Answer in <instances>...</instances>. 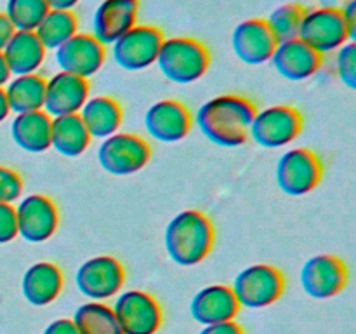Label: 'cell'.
Returning a JSON list of instances; mask_svg holds the SVG:
<instances>
[{"mask_svg": "<svg viewBox=\"0 0 356 334\" xmlns=\"http://www.w3.org/2000/svg\"><path fill=\"white\" fill-rule=\"evenodd\" d=\"M47 13L45 0H7L3 10L16 31H35Z\"/></svg>", "mask_w": 356, "mask_h": 334, "instance_id": "f546056e", "label": "cell"}, {"mask_svg": "<svg viewBox=\"0 0 356 334\" xmlns=\"http://www.w3.org/2000/svg\"><path fill=\"white\" fill-rule=\"evenodd\" d=\"M238 312L240 305L232 287L222 284L207 285V287L200 289L190 303L191 317L195 322L202 324V326L235 320Z\"/></svg>", "mask_w": 356, "mask_h": 334, "instance_id": "ffe728a7", "label": "cell"}, {"mask_svg": "<svg viewBox=\"0 0 356 334\" xmlns=\"http://www.w3.org/2000/svg\"><path fill=\"white\" fill-rule=\"evenodd\" d=\"M113 313L122 334H156L162 326V308L152 294L139 289L118 292Z\"/></svg>", "mask_w": 356, "mask_h": 334, "instance_id": "30bf717a", "label": "cell"}, {"mask_svg": "<svg viewBox=\"0 0 356 334\" xmlns=\"http://www.w3.org/2000/svg\"><path fill=\"white\" fill-rule=\"evenodd\" d=\"M337 79L348 89H356V42H348L336 51Z\"/></svg>", "mask_w": 356, "mask_h": 334, "instance_id": "4dcf8cb0", "label": "cell"}, {"mask_svg": "<svg viewBox=\"0 0 356 334\" xmlns=\"http://www.w3.org/2000/svg\"><path fill=\"white\" fill-rule=\"evenodd\" d=\"M198 334H243V329L235 322V320H228V322L204 326V329Z\"/></svg>", "mask_w": 356, "mask_h": 334, "instance_id": "836d02e7", "label": "cell"}, {"mask_svg": "<svg viewBox=\"0 0 356 334\" xmlns=\"http://www.w3.org/2000/svg\"><path fill=\"white\" fill-rule=\"evenodd\" d=\"M232 291L240 308H266L282 298L285 291V277L273 264H249L238 271L233 280Z\"/></svg>", "mask_w": 356, "mask_h": 334, "instance_id": "277c9868", "label": "cell"}, {"mask_svg": "<svg viewBox=\"0 0 356 334\" xmlns=\"http://www.w3.org/2000/svg\"><path fill=\"white\" fill-rule=\"evenodd\" d=\"M216 232L211 219L200 211L186 209L167 223L163 244L170 260L179 267H197L214 247Z\"/></svg>", "mask_w": 356, "mask_h": 334, "instance_id": "7a4b0ae2", "label": "cell"}, {"mask_svg": "<svg viewBox=\"0 0 356 334\" xmlns=\"http://www.w3.org/2000/svg\"><path fill=\"white\" fill-rule=\"evenodd\" d=\"M163 33L152 24H136L111 45V56L125 72H143L156 63Z\"/></svg>", "mask_w": 356, "mask_h": 334, "instance_id": "ba28073f", "label": "cell"}, {"mask_svg": "<svg viewBox=\"0 0 356 334\" xmlns=\"http://www.w3.org/2000/svg\"><path fill=\"white\" fill-rule=\"evenodd\" d=\"M63 284L65 278L58 264L51 261H38L28 267L23 273L21 292L31 306H47L61 294Z\"/></svg>", "mask_w": 356, "mask_h": 334, "instance_id": "44dd1931", "label": "cell"}, {"mask_svg": "<svg viewBox=\"0 0 356 334\" xmlns=\"http://www.w3.org/2000/svg\"><path fill=\"white\" fill-rule=\"evenodd\" d=\"M152 148L143 138L129 132H115L97 148L101 169L113 176H131L148 166Z\"/></svg>", "mask_w": 356, "mask_h": 334, "instance_id": "5b68a950", "label": "cell"}, {"mask_svg": "<svg viewBox=\"0 0 356 334\" xmlns=\"http://www.w3.org/2000/svg\"><path fill=\"white\" fill-rule=\"evenodd\" d=\"M79 334H122L113 308L103 301H89L80 305L73 313Z\"/></svg>", "mask_w": 356, "mask_h": 334, "instance_id": "83f0119b", "label": "cell"}, {"mask_svg": "<svg viewBox=\"0 0 356 334\" xmlns=\"http://www.w3.org/2000/svg\"><path fill=\"white\" fill-rule=\"evenodd\" d=\"M341 16H343L344 24H346L350 40L356 42V2L355 0H350V2L341 9Z\"/></svg>", "mask_w": 356, "mask_h": 334, "instance_id": "e575fe53", "label": "cell"}, {"mask_svg": "<svg viewBox=\"0 0 356 334\" xmlns=\"http://www.w3.org/2000/svg\"><path fill=\"white\" fill-rule=\"evenodd\" d=\"M89 100V82L72 73L58 72L45 80V96L42 110L51 118L79 113Z\"/></svg>", "mask_w": 356, "mask_h": 334, "instance_id": "e0dca14e", "label": "cell"}, {"mask_svg": "<svg viewBox=\"0 0 356 334\" xmlns=\"http://www.w3.org/2000/svg\"><path fill=\"white\" fill-rule=\"evenodd\" d=\"M232 49L240 61L257 66L270 61L277 49V40L266 21L252 17L236 24L232 33Z\"/></svg>", "mask_w": 356, "mask_h": 334, "instance_id": "ac0fdd59", "label": "cell"}, {"mask_svg": "<svg viewBox=\"0 0 356 334\" xmlns=\"http://www.w3.org/2000/svg\"><path fill=\"white\" fill-rule=\"evenodd\" d=\"M156 65L169 82L186 86L200 80L211 66V52L202 42L190 37L163 38Z\"/></svg>", "mask_w": 356, "mask_h": 334, "instance_id": "3957f363", "label": "cell"}, {"mask_svg": "<svg viewBox=\"0 0 356 334\" xmlns=\"http://www.w3.org/2000/svg\"><path fill=\"white\" fill-rule=\"evenodd\" d=\"M302 131V117L294 106L275 104L256 111L249 138L263 148H284L298 139Z\"/></svg>", "mask_w": 356, "mask_h": 334, "instance_id": "8992f818", "label": "cell"}, {"mask_svg": "<svg viewBox=\"0 0 356 334\" xmlns=\"http://www.w3.org/2000/svg\"><path fill=\"white\" fill-rule=\"evenodd\" d=\"M14 26L10 24V21L7 19V16L3 13H0V52L3 51V47L7 45V42L13 38L14 35Z\"/></svg>", "mask_w": 356, "mask_h": 334, "instance_id": "8d00e7d4", "label": "cell"}, {"mask_svg": "<svg viewBox=\"0 0 356 334\" xmlns=\"http://www.w3.org/2000/svg\"><path fill=\"white\" fill-rule=\"evenodd\" d=\"M3 93L10 113L19 115L26 111H38L44 108L45 79L38 73L14 77L6 84Z\"/></svg>", "mask_w": 356, "mask_h": 334, "instance_id": "484cf974", "label": "cell"}, {"mask_svg": "<svg viewBox=\"0 0 356 334\" xmlns=\"http://www.w3.org/2000/svg\"><path fill=\"white\" fill-rule=\"evenodd\" d=\"M80 0H45L49 10H73Z\"/></svg>", "mask_w": 356, "mask_h": 334, "instance_id": "74e56055", "label": "cell"}, {"mask_svg": "<svg viewBox=\"0 0 356 334\" xmlns=\"http://www.w3.org/2000/svg\"><path fill=\"white\" fill-rule=\"evenodd\" d=\"M75 33H79V19L73 10H49L35 28V35L45 51H56Z\"/></svg>", "mask_w": 356, "mask_h": 334, "instance_id": "4316f807", "label": "cell"}, {"mask_svg": "<svg viewBox=\"0 0 356 334\" xmlns=\"http://www.w3.org/2000/svg\"><path fill=\"white\" fill-rule=\"evenodd\" d=\"M346 263L332 254H316L301 268V287L309 298L330 299L348 285Z\"/></svg>", "mask_w": 356, "mask_h": 334, "instance_id": "7c38bea8", "label": "cell"}, {"mask_svg": "<svg viewBox=\"0 0 356 334\" xmlns=\"http://www.w3.org/2000/svg\"><path fill=\"white\" fill-rule=\"evenodd\" d=\"M9 80H10V72H9V68H7L6 59H3L2 52H0V87L6 86Z\"/></svg>", "mask_w": 356, "mask_h": 334, "instance_id": "ab89813d", "label": "cell"}, {"mask_svg": "<svg viewBox=\"0 0 356 334\" xmlns=\"http://www.w3.org/2000/svg\"><path fill=\"white\" fill-rule=\"evenodd\" d=\"M298 38L320 56L332 54L344 44L351 42L341 10L322 7L306 10Z\"/></svg>", "mask_w": 356, "mask_h": 334, "instance_id": "8fae6325", "label": "cell"}, {"mask_svg": "<svg viewBox=\"0 0 356 334\" xmlns=\"http://www.w3.org/2000/svg\"><path fill=\"white\" fill-rule=\"evenodd\" d=\"M42 334H79L72 319H56L49 324Z\"/></svg>", "mask_w": 356, "mask_h": 334, "instance_id": "d590c367", "label": "cell"}, {"mask_svg": "<svg viewBox=\"0 0 356 334\" xmlns=\"http://www.w3.org/2000/svg\"><path fill=\"white\" fill-rule=\"evenodd\" d=\"M305 14L306 9L302 6H299V3H284V6L271 10L268 19L264 21H266L268 28H270L271 35L275 37L277 44H280V42L298 38L299 28H301V21L305 17Z\"/></svg>", "mask_w": 356, "mask_h": 334, "instance_id": "f1b7e54d", "label": "cell"}, {"mask_svg": "<svg viewBox=\"0 0 356 334\" xmlns=\"http://www.w3.org/2000/svg\"><path fill=\"white\" fill-rule=\"evenodd\" d=\"M10 110H9V104H7L6 100V93H3V87H0V122L6 120L9 117Z\"/></svg>", "mask_w": 356, "mask_h": 334, "instance_id": "60d3db41", "label": "cell"}, {"mask_svg": "<svg viewBox=\"0 0 356 334\" xmlns=\"http://www.w3.org/2000/svg\"><path fill=\"white\" fill-rule=\"evenodd\" d=\"M191 125L190 111L176 100L156 101L145 113L146 132L160 143L183 141Z\"/></svg>", "mask_w": 356, "mask_h": 334, "instance_id": "9a60e30c", "label": "cell"}, {"mask_svg": "<svg viewBox=\"0 0 356 334\" xmlns=\"http://www.w3.org/2000/svg\"><path fill=\"white\" fill-rule=\"evenodd\" d=\"M75 284L90 301H104L118 292L125 284L124 264L113 256H94L83 261L75 273Z\"/></svg>", "mask_w": 356, "mask_h": 334, "instance_id": "9c48e42d", "label": "cell"}, {"mask_svg": "<svg viewBox=\"0 0 356 334\" xmlns=\"http://www.w3.org/2000/svg\"><path fill=\"white\" fill-rule=\"evenodd\" d=\"M45 54L47 51L40 44L35 31H14L13 38L2 51L7 68L14 77L37 73L44 63Z\"/></svg>", "mask_w": 356, "mask_h": 334, "instance_id": "7402d4cb", "label": "cell"}, {"mask_svg": "<svg viewBox=\"0 0 356 334\" xmlns=\"http://www.w3.org/2000/svg\"><path fill=\"white\" fill-rule=\"evenodd\" d=\"M270 61L278 75L291 82H301L318 73V70L322 68L323 56L313 51L299 38H292V40L277 44Z\"/></svg>", "mask_w": 356, "mask_h": 334, "instance_id": "d6986e66", "label": "cell"}, {"mask_svg": "<svg viewBox=\"0 0 356 334\" xmlns=\"http://www.w3.org/2000/svg\"><path fill=\"white\" fill-rule=\"evenodd\" d=\"M17 235L26 242L42 244L51 239L59 225V212L54 202L42 193L26 195L14 207Z\"/></svg>", "mask_w": 356, "mask_h": 334, "instance_id": "4fadbf2b", "label": "cell"}, {"mask_svg": "<svg viewBox=\"0 0 356 334\" xmlns=\"http://www.w3.org/2000/svg\"><path fill=\"white\" fill-rule=\"evenodd\" d=\"M277 184L289 197H302L315 190L323 177V164L308 148H292L277 164Z\"/></svg>", "mask_w": 356, "mask_h": 334, "instance_id": "52a82bcc", "label": "cell"}, {"mask_svg": "<svg viewBox=\"0 0 356 334\" xmlns=\"http://www.w3.org/2000/svg\"><path fill=\"white\" fill-rule=\"evenodd\" d=\"M90 136L79 113L56 117L51 122V148L66 159H76L89 148Z\"/></svg>", "mask_w": 356, "mask_h": 334, "instance_id": "d4e9b609", "label": "cell"}, {"mask_svg": "<svg viewBox=\"0 0 356 334\" xmlns=\"http://www.w3.org/2000/svg\"><path fill=\"white\" fill-rule=\"evenodd\" d=\"M52 118L44 110L19 113L10 122L13 141L26 153H44L51 148Z\"/></svg>", "mask_w": 356, "mask_h": 334, "instance_id": "cb8c5ba5", "label": "cell"}, {"mask_svg": "<svg viewBox=\"0 0 356 334\" xmlns=\"http://www.w3.org/2000/svg\"><path fill=\"white\" fill-rule=\"evenodd\" d=\"M79 117L90 139H106L120 129L124 113L122 106L110 96H94L83 103Z\"/></svg>", "mask_w": 356, "mask_h": 334, "instance_id": "603a6c76", "label": "cell"}, {"mask_svg": "<svg viewBox=\"0 0 356 334\" xmlns=\"http://www.w3.org/2000/svg\"><path fill=\"white\" fill-rule=\"evenodd\" d=\"M23 177L14 169L0 166V204H13L23 195Z\"/></svg>", "mask_w": 356, "mask_h": 334, "instance_id": "1f68e13d", "label": "cell"}, {"mask_svg": "<svg viewBox=\"0 0 356 334\" xmlns=\"http://www.w3.org/2000/svg\"><path fill=\"white\" fill-rule=\"evenodd\" d=\"M139 0H103L92 16V37L101 45H113L138 24Z\"/></svg>", "mask_w": 356, "mask_h": 334, "instance_id": "2e32d148", "label": "cell"}, {"mask_svg": "<svg viewBox=\"0 0 356 334\" xmlns=\"http://www.w3.org/2000/svg\"><path fill=\"white\" fill-rule=\"evenodd\" d=\"M16 237V211H14L13 204H0V244L13 242Z\"/></svg>", "mask_w": 356, "mask_h": 334, "instance_id": "d6a6232c", "label": "cell"}, {"mask_svg": "<svg viewBox=\"0 0 356 334\" xmlns=\"http://www.w3.org/2000/svg\"><path fill=\"white\" fill-rule=\"evenodd\" d=\"M56 65L65 73L89 79L96 75L104 65L106 51L90 33H75L68 42L56 49Z\"/></svg>", "mask_w": 356, "mask_h": 334, "instance_id": "5bb4252c", "label": "cell"}, {"mask_svg": "<svg viewBox=\"0 0 356 334\" xmlns=\"http://www.w3.org/2000/svg\"><path fill=\"white\" fill-rule=\"evenodd\" d=\"M348 2H350V0H318L322 9H336V10L343 9Z\"/></svg>", "mask_w": 356, "mask_h": 334, "instance_id": "f35d334b", "label": "cell"}, {"mask_svg": "<svg viewBox=\"0 0 356 334\" xmlns=\"http://www.w3.org/2000/svg\"><path fill=\"white\" fill-rule=\"evenodd\" d=\"M252 101L236 94L211 97L195 115L202 134L222 148H236L249 139L250 124L256 115Z\"/></svg>", "mask_w": 356, "mask_h": 334, "instance_id": "6da1fadb", "label": "cell"}]
</instances>
